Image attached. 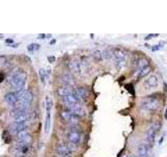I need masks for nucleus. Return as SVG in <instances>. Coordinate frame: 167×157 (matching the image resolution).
Wrapping results in <instances>:
<instances>
[{"label":"nucleus","instance_id":"nucleus-1","mask_svg":"<svg viewBox=\"0 0 167 157\" xmlns=\"http://www.w3.org/2000/svg\"><path fill=\"white\" fill-rule=\"evenodd\" d=\"M126 51H124L123 49H120V48H117V49L113 50V59H114L115 63H116V66L118 68L123 67L125 65V61H126Z\"/></svg>","mask_w":167,"mask_h":157},{"label":"nucleus","instance_id":"nucleus-2","mask_svg":"<svg viewBox=\"0 0 167 157\" xmlns=\"http://www.w3.org/2000/svg\"><path fill=\"white\" fill-rule=\"evenodd\" d=\"M141 108L144 110H148V111L157 110L159 108V101L156 97H152L150 95H148V97L144 99L141 102Z\"/></svg>","mask_w":167,"mask_h":157},{"label":"nucleus","instance_id":"nucleus-3","mask_svg":"<svg viewBox=\"0 0 167 157\" xmlns=\"http://www.w3.org/2000/svg\"><path fill=\"white\" fill-rule=\"evenodd\" d=\"M27 127H28L27 122H23V123L15 122L14 124H12V125L10 126L8 130H10V132L12 133V134H17V133L19 132V131H21V130L27 129Z\"/></svg>","mask_w":167,"mask_h":157},{"label":"nucleus","instance_id":"nucleus-4","mask_svg":"<svg viewBox=\"0 0 167 157\" xmlns=\"http://www.w3.org/2000/svg\"><path fill=\"white\" fill-rule=\"evenodd\" d=\"M68 139H69L70 142L78 145L82 140V135H80V133L78 132V130H71L69 134H68Z\"/></svg>","mask_w":167,"mask_h":157},{"label":"nucleus","instance_id":"nucleus-5","mask_svg":"<svg viewBox=\"0 0 167 157\" xmlns=\"http://www.w3.org/2000/svg\"><path fill=\"white\" fill-rule=\"evenodd\" d=\"M73 94L75 96L78 97V100L80 101V103H82L84 100L87 99V95H88V91L85 89L84 87H78V88H75L74 90H72Z\"/></svg>","mask_w":167,"mask_h":157},{"label":"nucleus","instance_id":"nucleus-6","mask_svg":"<svg viewBox=\"0 0 167 157\" xmlns=\"http://www.w3.org/2000/svg\"><path fill=\"white\" fill-rule=\"evenodd\" d=\"M4 101L8 103V105L13 106V107H15L16 105L19 103V99H18L17 94L16 92H8L4 95Z\"/></svg>","mask_w":167,"mask_h":157},{"label":"nucleus","instance_id":"nucleus-7","mask_svg":"<svg viewBox=\"0 0 167 157\" xmlns=\"http://www.w3.org/2000/svg\"><path fill=\"white\" fill-rule=\"evenodd\" d=\"M148 152H150V145L147 142L141 144L137 149L138 157H148Z\"/></svg>","mask_w":167,"mask_h":157},{"label":"nucleus","instance_id":"nucleus-8","mask_svg":"<svg viewBox=\"0 0 167 157\" xmlns=\"http://www.w3.org/2000/svg\"><path fill=\"white\" fill-rule=\"evenodd\" d=\"M144 86L147 89H152V88H156L158 86V77L157 75H150L145 80Z\"/></svg>","mask_w":167,"mask_h":157},{"label":"nucleus","instance_id":"nucleus-9","mask_svg":"<svg viewBox=\"0 0 167 157\" xmlns=\"http://www.w3.org/2000/svg\"><path fill=\"white\" fill-rule=\"evenodd\" d=\"M57 154L62 155L63 157L68 156V155L71 154V152L69 151V149L67 148L65 142H61V144H59V145L57 146Z\"/></svg>","mask_w":167,"mask_h":157},{"label":"nucleus","instance_id":"nucleus-10","mask_svg":"<svg viewBox=\"0 0 167 157\" xmlns=\"http://www.w3.org/2000/svg\"><path fill=\"white\" fill-rule=\"evenodd\" d=\"M69 69L74 75H80L82 73V66L78 61H71L69 63Z\"/></svg>","mask_w":167,"mask_h":157},{"label":"nucleus","instance_id":"nucleus-11","mask_svg":"<svg viewBox=\"0 0 167 157\" xmlns=\"http://www.w3.org/2000/svg\"><path fill=\"white\" fill-rule=\"evenodd\" d=\"M64 102L67 105H73V104H80V101L78 100V97L73 94V92L71 91V93H69L68 95H66L65 97H63Z\"/></svg>","mask_w":167,"mask_h":157},{"label":"nucleus","instance_id":"nucleus-12","mask_svg":"<svg viewBox=\"0 0 167 157\" xmlns=\"http://www.w3.org/2000/svg\"><path fill=\"white\" fill-rule=\"evenodd\" d=\"M157 128L156 127H152L147 130L146 133V142L148 145H150L154 140H155V136H156V132H157Z\"/></svg>","mask_w":167,"mask_h":157},{"label":"nucleus","instance_id":"nucleus-13","mask_svg":"<svg viewBox=\"0 0 167 157\" xmlns=\"http://www.w3.org/2000/svg\"><path fill=\"white\" fill-rule=\"evenodd\" d=\"M135 65H136L138 71H140V70L143 69L146 66H150V61L147 60V59H145V58H140V59H138L136 61V64Z\"/></svg>","mask_w":167,"mask_h":157},{"label":"nucleus","instance_id":"nucleus-14","mask_svg":"<svg viewBox=\"0 0 167 157\" xmlns=\"http://www.w3.org/2000/svg\"><path fill=\"white\" fill-rule=\"evenodd\" d=\"M21 102H24V103H27V104L31 105V103H33L34 101V94L31 91H29V90H25L24 94L22 95V97H21Z\"/></svg>","mask_w":167,"mask_h":157},{"label":"nucleus","instance_id":"nucleus-15","mask_svg":"<svg viewBox=\"0 0 167 157\" xmlns=\"http://www.w3.org/2000/svg\"><path fill=\"white\" fill-rule=\"evenodd\" d=\"M30 116H31V113H30L29 111H27V112H24V113H22V114L19 115L18 117H16L15 122H17V123L27 122V120L30 118Z\"/></svg>","mask_w":167,"mask_h":157},{"label":"nucleus","instance_id":"nucleus-16","mask_svg":"<svg viewBox=\"0 0 167 157\" xmlns=\"http://www.w3.org/2000/svg\"><path fill=\"white\" fill-rule=\"evenodd\" d=\"M57 94L62 97H65L66 95H68L69 93H71V90L67 87V86H61V87L57 88Z\"/></svg>","mask_w":167,"mask_h":157},{"label":"nucleus","instance_id":"nucleus-17","mask_svg":"<svg viewBox=\"0 0 167 157\" xmlns=\"http://www.w3.org/2000/svg\"><path fill=\"white\" fill-rule=\"evenodd\" d=\"M51 115H50V112H47V115H46V120H45V133L48 134L50 132V124H51Z\"/></svg>","mask_w":167,"mask_h":157},{"label":"nucleus","instance_id":"nucleus-18","mask_svg":"<svg viewBox=\"0 0 167 157\" xmlns=\"http://www.w3.org/2000/svg\"><path fill=\"white\" fill-rule=\"evenodd\" d=\"M30 142H31V136L29 134L21 138V139H18V144H21V145H28Z\"/></svg>","mask_w":167,"mask_h":157},{"label":"nucleus","instance_id":"nucleus-19","mask_svg":"<svg viewBox=\"0 0 167 157\" xmlns=\"http://www.w3.org/2000/svg\"><path fill=\"white\" fill-rule=\"evenodd\" d=\"M150 66H146V67H144L143 69L140 70L138 77H144L145 75H147L148 73H150Z\"/></svg>","mask_w":167,"mask_h":157},{"label":"nucleus","instance_id":"nucleus-20","mask_svg":"<svg viewBox=\"0 0 167 157\" xmlns=\"http://www.w3.org/2000/svg\"><path fill=\"white\" fill-rule=\"evenodd\" d=\"M71 114H72V113L70 112V111L65 110V111H62V113H61V116H62V118L65 120V122H69L70 117H71Z\"/></svg>","mask_w":167,"mask_h":157},{"label":"nucleus","instance_id":"nucleus-21","mask_svg":"<svg viewBox=\"0 0 167 157\" xmlns=\"http://www.w3.org/2000/svg\"><path fill=\"white\" fill-rule=\"evenodd\" d=\"M92 57L94 58V60L96 61H101L102 60V52L100 50H94L92 54Z\"/></svg>","mask_w":167,"mask_h":157},{"label":"nucleus","instance_id":"nucleus-22","mask_svg":"<svg viewBox=\"0 0 167 157\" xmlns=\"http://www.w3.org/2000/svg\"><path fill=\"white\" fill-rule=\"evenodd\" d=\"M112 57H113V50L112 49H107L102 52V59L108 60V59H112Z\"/></svg>","mask_w":167,"mask_h":157},{"label":"nucleus","instance_id":"nucleus-23","mask_svg":"<svg viewBox=\"0 0 167 157\" xmlns=\"http://www.w3.org/2000/svg\"><path fill=\"white\" fill-rule=\"evenodd\" d=\"M45 102H46V111L50 112L51 111V108H52V101L49 96H46L45 99Z\"/></svg>","mask_w":167,"mask_h":157},{"label":"nucleus","instance_id":"nucleus-24","mask_svg":"<svg viewBox=\"0 0 167 157\" xmlns=\"http://www.w3.org/2000/svg\"><path fill=\"white\" fill-rule=\"evenodd\" d=\"M62 82L64 83V85H71L72 81H71V77L69 75H64L62 77Z\"/></svg>","mask_w":167,"mask_h":157},{"label":"nucleus","instance_id":"nucleus-25","mask_svg":"<svg viewBox=\"0 0 167 157\" xmlns=\"http://www.w3.org/2000/svg\"><path fill=\"white\" fill-rule=\"evenodd\" d=\"M26 135H28V130L25 129V130H21V131H19V132L17 133V137L18 139H21V138H23V137H25Z\"/></svg>","mask_w":167,"mask_h":157},{"label":"nucleus","instance_id":"nucleus-26","mask_svg":"<svg viewBox=\"0 0 167 157\" xmlns=\"http://www.w3.org/2000/svg\"><path fill=\"white\" fill-rule=\"evenodd\" d=\"M66 146H67V148L68 149H69V151L71 153L72 152H74L75 150L78 149V148H76V145H75V144H72V142H68L67 144H66Z\"/></svg>","mask_w":167,"mask_h":157},{"label":"nucleus","instance_id":"nucleus-27","mask_svg":"<svg viewBox=\"0 0 167 157\" xmlns=\"http://www.w3.org/2000/svg\"><path fill=\"white\" fill-rule=\"evenodd\" d=\"M78 120H80V116L78 115H75V114H71V117H70V120L72 124H78Z\"/></svg>","mask_w":167,"mask_h":157},{"label":"nucleus","instance_id":"nucleus-28","mask_svg":"<svg viewBox=\"0 0 167 157\" xmlns=\"http://www.w3.org/2000/svg\"><path fill=\"white\" fill-rule=\"evenodd\" d=\"M39 48H40V45H38V44H29L27 46L28 51H34V50L36 49H39Z\"/></svg>","mask_w":167,"mask_h":157},{"label":"nucleus","instance_id":"nucleus-29","mask_svg":"<svg viewBox=\"0 0 167 157\" xmlns=\"http://www.w3.org/2000/svg\"><path fill=\"white\" fill-rule=\"evenodd\" d=\"M39 73H40L41 82H42L43 84H45V71H44L43 69H41L40 71H39Z\"/></svg>","mask_w":167,"mask_h":157},{"label":"nucleus","instance_id":"nucleus-30","mask_svg":"<svg viewBox=\"0 0 167 157\" xmlns=\"http://www.w3.org/2000/svg\"><path fill=\"white\" fill-rule=\"evenodd\" d=\"M48 60H49L50 63H52L53 61H55V57H48Z\"/></svg>","mask_w":167,"mask_h":157},{"label":"nucleus","instance_id":"nucleus-31","mask_svg":"<svg viewBox=\"0 0 167 157\" xmlns=\"http://www.w3.org/2000/svg\"><path fill=\"white\" fill-rule=\"evenodd\" d=\"M121 157H133V155L130 154V153H125V154H123Z\"/></svg>","mask_w":167,"mask_h":157},{"label":"nucleus","instance_id":"nucleus-32","mask_svg":"<svg viewBox=\"0 0 167 157\" xmlns=\"http://www.w3.org/2000/svg\"><path fill=\"white\" fill-rule=\"evenodd\" d=\"M45 37H46V35H39V38H40V39H44Z\"/></svg>","mask_w":167,"mask_h":157},{"label":"nucleus","instance_id":"nucleus-33","mask_svg":"<svg viewBox=\"0 0 167 157\" xmlns=\"http://www.w3.org/2000/svg\"><path fill=\"white\" fill-rule=\"evenodd\" d=\"M55 40H51L50 41V44H55Z\"/></svg>","mask_w":167,"mask_h":157},{"label":"nucleus","instance_id":"nucleus-34","mask_svg":"<svg viewBox=\"0 0 167 157\" xmlns=\"http://www.w3.org/2000/svg\"><path fill=\"white\" fill-rule=\"evenodd\" d=\"M6 42H8V43H10V42H13V40H10V39H8V40H6Z\"/></svg>","mask_w":167,"mask_h":157},{"label":"nucleus","instance_id":"nucleus-35","mask_svg":"<svg viewBox=\"0 0 167 157\" xmlns=\"http://www.w3.org/2000/svg\"><path fill=\"white\" fill-rule=\"evenodd\" d=\"M64 157H71V156H70V155H68V156H64Z\"/></svg>","mask_w":167,"mask_h":157},{"label":"nucleus","instance_id":"nucleus-36","mask_svg":"<svg viewBox=\"0 0 167 157\" xmlns=\"http://www.w3.org/2000/svg\"><path fill=\"white\" fill-rule=\"evenodd\" d=\"M133 157H135V156H133Z\"/></svg>","mask_w":167,"mask_h":157}]
</instances>
